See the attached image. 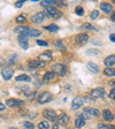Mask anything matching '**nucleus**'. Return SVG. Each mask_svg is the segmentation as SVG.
Segmentation results:
<instances>
[{"mask_svg": "<svg viewBox=\"0 0 115 129\" xmlns=\"http://www.w3.org/2000/svg\"><path fill=\"white\" fill-rule=\"evenodd\" d=\"M15 31L23 34L25 36H30V37H37V36H40V34H42L40 30L32 29V28H28V27H16Z\"/></svg>", "mask_w": 115, "mask_h": 129, "instance_id": "1", "label": "nucleus"}, {"mask_svg": "<svg viewBox=\"0 0 115 129\" xmlns=\"http://www.w3.org/2000/svg\"><path fill=\"white\" fill-rule=\"evenodd\" d=\"M52 72L58 76H64L67 74V67H66L63 63L58 62V63L52 64Z\"/></svg>", "mask_w": 115, "mask_h": 129, "instance_id": "2", "label": "nucleus"}, {"mask_svg": "<svg viewBox=\"0 0 115 129\" xmlns=\"http://www.w3.org/2000/svg\"><path fill=\"white\" fill-rule=\"evenodd\" d=\"M88 40H89V35L85 34V32H83V34H78V35L75 37V42L78 46L85 45V44L88 43Z\"/></svg>", "mask_w": 115, "mask_h": 129, "instance_id": "3", "label": "nucleus"}, {"mask_svg": "<svg viewBox=\"0 0 115 129\" xmlns=\"http://www.w3.org/2000/svg\"><path fill=\"white\" fill-rule=\"evenodd\" d=\"M90 96L93 98V99H97V98H104L105 96V90L104 88H94L90 91Z\"/></svg>", "mask_w": 115, "mask_h": 129, "instance_id": "4", "label": "nucleus"}, {"mask_svg": "<svg viewBox=\"0 0 115 129\" xmlns=\"http://www.w3.org/2000/svg\"><path fill=\"white\" fill-rule=\"evenodd\" d=\"M52 99H53L52 93H50V92H43V93L38 97L37 100L39 104H45V103H50Z\"/></svg>", "mask_w": 115, "mask_h": 129, "instance_id": "5", "label": "nucleus"}, {"mask_svg": "<svg viewBox=\"0 0 115 129\" xmlns=\"http://www.w3.org/2000/svg\"><path fill=\"white\" fill-rule=\"evenodd\" d=\"M84 104V97L82 96H77L74 98V100H72L71 103V107L72 110H78L80 107H82Z\"/></svg>", "mask_w": 115, "mask_h": 129, "instance_id": "6", "label": "nucleus"}, {"mask_svg": "<svg viewBox=\"0 0 115 129\" xmlns=\"http://www.w3.org/2000/svg\"><path fill=\"white\" fill-rule=\"evenodd\" d=\"M19 40V44L21 45V47L23 50H28L29 48V40H28V36L23 35V34H20V36L17 37Z\"/></svg>", "mask_w": 115, "mask_h": 129, "instance_id": "7", "label": "nucleus"}, {"mask_svg": "<svg viewBox=\"0 0 115 129\" xmlns=\"http://www.w3.org/2000/svg\"><path fill=\"white\" fill-rule=\"evenodd\" d=\"M43 115L45 116L47 120H50V121H55L56 118H58L56 113L54 112L53 110H51V108H47V110L44 111V112H43Z\"/></svg>", "mask_w": 115, "mask_h": 129, "instance_id": "8", "label": "nucleus"}, {"mask_svg": "<svg viewBox=\"0 0 115 129\" xmlns=\"http://www.w3.org/2000/svg\"><path fill=\"white\" fill-rule=\"evenodd\" d=\"M56 120H58V124L62 126V127H66L69 123V116H68L67 114H64V113L60 114V115L56 118Z\"/></svg>", "mask_w": 115, "mask_h": 129, "instance_id": "9", "label": "nucleus"}, {"mask_svg": "<svg viewBox=\"0 0 115 129\" xmlns=\"http://www.w3.org/2000/svg\"><path fill=\"white\" fill-rule=\"evenodd\" d=\"M45 20V14L43 13V12H38V13L33 14V15L31 16V21L33 22V23H42V22Z\"/></svg>", "mask_w": 115, "mask_h": 129, "instance_id": "10", "label": "nucleus"}, {"mask_svg": "<svg viewBox=\"0 0 115 129\" xmlns=\"http://www.w3.org/2000/svg\"><path fill=\"white\" fill-rule=\"evenodd\" d=\"M13 74H14V70L12 69L11 67H5L3 69V72H1V75H3V78L5 81H8L11 80L12 77H13Z\"/></svg>", "mask_w": 115, "mask_h": 129, "instance_id": "11", "label": "nucleus"}, {"mask_svg": "<svg viewBox=\"0 0 115 129\" xmlns=\"http://www.w3.org/2000/svg\"><path fill=\"white\" fill-rule=\"evenodd\" d=\"M46 64L45 61H42V60H29L28 61V66L30 68H42Z\"/></svg>", "mask_w": 115, "mask_h": 129, "instance_id": "12", "label": "nucleus"}, {"mask_svg": "<svg viewBox=\"0 0 115 129\" xmlns=\"http://www.w3.org/2000/svg\"><path fill=\"white\" fill-rule=\"evenodd\" d=\"M56 11H58V9H56L55 7H53V6H46L44 14H45V16H47V17L53 19V16H54V14L56 13Z\"/></svg>", "mask_w": 115, "mask_h": 129, "instance_id": "13", "label": "nucleus"}, {"mask_svg": "<svg viewBox=\"0 0 115 129\" xmlns=\"http://www.w3.org/2000/svg\"><path fill=\"white\" fill-rule=\"evenodd\" d=\"M6 105L9 106V107H14V106H20V105H23V102L19 99H15V98H9V99L6 100Z\"/></svg>", "mask_w": 115, "mask_h": 129, "instance_id": "14", "label": "nucleus"}, {"mask_svg": "<svg viewBox=\"0 0 115 129\" xmlns=\"http://www.w3.org/2000/svg\"><path fill=\"white\" fill-rule=\"evenodd\" d=\"M86 67H88V69L90 70V72L93 73V74H98V73L100 72L99 66H98V64H97L96 62H92V61L88 62V64H86Z\"/></svg>", "mask_w": 115, "mask_h": 129, "instance_id": "15", "label": "nucleus"}, {"mask_svg": "<svg viewBox=\"0 0 115 129\" xmlns=\"http://www.w3.org/2000/svg\"><path fill=\"white\" fill-rule=\"evenodd\" d=\"M84 112L88 113L90 116H100V111L98 110V108H91V107H85L84 108Z\"/></svg>", "mask_w": 115, "mask_h": 129, "instance_id": "16", "label": "nucleus"}, {"mask_svg": "<svg viewBox=\"0 0 115 129\" xmlns=\"http://www.w3.org/2000/svg\"><path fill=\"white\" fill-rule=\"evenodd\" d=\"M100 9L106 14H110L113 12V6L108 3H101L100 4Z\"/></svg>", "mask_w": 115, "mask_h": 129, "instance_id": "17", "label": "nucleus"}, {"mask_svg": "<svg viewBox=\"0 0 115 129\" xmlns=\"http://www.w3.org/2000/svg\"><path fill=\"white\" fill-rule=\"evenodd\" d=\"M102 118L108 122H112V121H114V114L109 110H104L102 111Z\"/></svg>", "mask_w": 115, "mask_h": 129, "instance_id": "18", "label": "nucleus"}, {"mask_svg": "<svg viewBox=\"0 0 115 129\" xmlns=\"http://www.w3.org/2000/svg\"><path fill=\"white\" fill-rule=\"evenodd\" d=\"M104 64L105 66H107V67H113V66L115 64V55L114 54L107 56V58L104 60Z\"/></svg>", "mask_w": 115, "mask_h": 129, "instance_id": "19", "label": "nucleus"}, {"mask_svg": "<svg viewBox=\"0 0 115 129\" xmlns=\"http://www.w3.org/2000/svg\"><path fill=\"white\" fill-rule=\"evenodd\" d=\"M52 52L51 51H47V52H45V53H43V54H40L39 55V60H42V61H50V60L52 59Z\"/></svg>", "mask_w": 115, "mask_h": 129, "instance_id": "20", "label": "nucleus"}, {"mask_svg": "<svg viewBox=\"0 0 115 129\" xmlns=\"http://www.w3.org/2000/svg\"><path fill=\"white\" fill-rule=\"evenodd\" d=\"M54 77H55V74H54L53 72H46L43 76V81L44 82H50V81H52Z\"/></svg>", "mask_w": 115, "mask_h": 129, "instance_id": "21", "label": "nucleus"}, {"mask_svg": "<svg viewBox=\"0 0 115 129\" xmlns=\"http://www.w3.org/2000/svg\"><path fill=\"white\" fill-rule=\"evenodd\" d=\"M85 126V121L82 118H77L75 120V128H83Z\"/></svg>", "mask_w": 115, "mask_h": 129, "instance_id": "22", "label": "nucleus"}, {"mask_svg": "<svg viewBox=\"0 0 115 129\" xmlns=\"http://www.w3.org/2000/svg\"><path fill=\"white\" fill-rule=\"evenodd\" d=\"M44 28H45V30L51 31V32H55V31H58V30H59V27H58L56 24H54V23L48 24V25H46V27H44Z\"/></svg>", "mask_w": 115, "mask_h": 129, "instance_id": "23", "label": "nucleus"}, {"mask_svg": "<svg viewBox=\"0 0 115 129\" xmlns=\"http://www.w3.org/2000/svg\"><path fill=\"white\" fill-rule=\"evenodd\" d=\"M16 82H22V81H25V82H29L30 81V77L28 75H25V74H21V75L16 76Z\"/></svg>", "mask_w": 115, "mask_h": 129, "instance_id": "24", "label": "nucleus"}, {"mask_svg": "<svg viewBox=\"0 0 115 129\" xmlns=\"http://www.w3.org/2000/svg\"><path fill=\"white\" fill-rule=\"evenodd\" d=\"M104 74L105 75H107V76H114L115 70H114V68L113 67H107V68H105Z\"/></svg>", "mask_w": 115, "mask_h": 129, "instance_id": "25", "label": "nucleus"}, {"mask_svg": "<svg viewBox=\"0 0 115 129\" xmlns=\"http://www.w3.org/2000/svg\"><path fill=\"white\" fill-rule=\"evenodd\" d=\"M55 4V0H42L40 1V5L43 7H46V6H53Z\"/></svg>", "mask_w": 115, "mask_h": 129, "instance_id": "26", "label": "nucleus"}, {"mask_svg": "<svg viewBox=\"0 0 115 129\" xmlns=\"http://www.w3.org/2000/svg\"><path fill=\"white\" fill-rule=\"evenodd\" d=\"M38 128L39 129H47L50 128V123H48V121H42V122H39L38 123Z\"/></svg>", "mask_w": 115, "mask_h": 129, "instance_id": "27", "label": "nucleus"}, {"mask_svg": "<svg viewBox=\"0 0 115 129\" xmlns=\"http://www.w3.org/2000/svg\"><path fill=\"white\" fill-rule=\"evenodd\" d=\"M99 53H100L99 50H96V48H90V50L86 51V54H88V55H98Z\"/></svg>", "mask_w": 115, "mask_h": 129, "instance_id": "28", "label": "nucleus"}, {"mask_svg": "<svg viewBox=\"0 0 115 129\" xmlns=\"http://www.w3.org/2000/svg\"><path fill=\"white\" fill-rule=\"evenodd\" d=\"M81 28H82V29H86V30H97L96 28H94L92 24H90V23H83Z\"/></svg>", "mask_w": 115, "mask_h": 129, "instance_id": "29", "label": "nucleus"}, {"mask_svg": "<svg viewBox=\"0 0 115 129\" xmlns=\"http://www.w3.org/2000/svg\"><path fill=\"white\" fill-rule=\"evenodd\" d=\"M75 13L77 14V15H80V16H83V15H84V9H83V7H81V6H77V7L75 8Z\"/></svg>", "mask_w": 115, "mask_h": 129, "instance_id": "30", "label": "nucleus"}, {"mask_svg": "<svg viewBox=\"0 0 115 129\" xmlns=\"http://www.w3.org/2000/svg\"><path fill=\"white\" fill-rule=\"evenodd\" d=\"M54 45H55L58 48H61V50H66V46L63 45V43H62L61 40H55V42H54Z\"/></svg>", "mask_w": 115, "mask_h": 129, "instance_id": "31", "label": "nucleus"}, {"mask_svg": "<svg viewBox=\"0 0 115 129\" xmlns=\"http://www.w3.org/2000/svg\"><path fill=\"white\" fill-rule=\"evenodd\" d=\"M55 4L58 7H64V6H67V1H66V0H55Z\"/></svg>", "mask_w": 115, "mask_h": 129, "instance_id": "32", "label": "nucleus"}, {"mask_svg": "<svg viewBox=\"0 0 115 129\" xmlns=\"http://www.w3.org/2000/svg\"><path fill=\"white\" fill-rule=\"evenodd\" d=\"M98 16H99V12L98 11H92L91 14H90V19L91 20H97L98 19Z\"/></svg>", "mask_w": 115, "mask_h": 129, "instance_id": "33", "label": "nucleus"}, {"mask_svg": "<svg viewBox=\"0 0 115 129\" xmlns=\"http://www.w3.org/2000/svg\"><path fill=\"white\" fill-rule=\"evenodd\" d=\"M25 21H27V17L24 15H19L16 17V22H17V23H23V22H25Z\"/></svg>", "mask_w": 115, "mask_h": 129, "instance_id": "34", "label": "nucleus"}, {"mask_svg": "<svg viewBox=\"0 0 115 129\" xmlns=\"http://www.w3.org/2000/svg\"><path fill=\"white\" fill-rule=\"evenodd\" d=\"M25 1H27V0H17V1L14 4V6H15L16 8H20V7H22V6H23V4L25 3Z\"/></svg>", "mask_w": 115, "mask_h": 129, "instance_id": "35", "label": "nucleus"}, {"mask_svg": "<svg viewBox=\"0 0 115 129\" xmlns=\"http://www.w3.org/2000/svg\"><path fill=\"white\" fill-rule=\"evenodd\" d=\"M77 116H78V118H82V119H88V120H89V119H91V116L89 115L88 113H85V112H84V113H80V114H77Z\"/></svg>", "mask_w": 115, "mask_h": 129, "instance_id": "36", "label": "nucleus"}, {"mask_svg": "<svg viewBox=\"0 0 115 129\" xmlns=\"http://www.w3.org/2000/svg\"><path fill=\"white\" fill-rule=\"evenodd\" d=\"M23 126L25 127V128H28V129H33L35 128L33 123H31V122H29V121H25V122L23 123Z\"/></svg>", "mask_w": 115, "mask_h": 129, "instance_id": "37", "label": "nucleus"}, {"mask_svg": "<svg viewBox=\"0 0 115 129\" xmlns=\"http://www.w3.org/2000/svg\"><path fill=\"white\" fill-rule=\"evenodd\" d=\"M37 45H39V46H47L48 43L46 42V40H37Z\"/></svg>", "mask_w": 115, "mask_h": 129, "instance_id": "38", "label": "nucleus"}, {"mask_svg": "<svg viewBox=\"0 0 115 129\" xmlns=\"http://www.w3.org/2000/svg\"><path fill=\"white\" fill-rule=\"evenodd\" d=\"M97 127H98V128H99V129H106V128H112V127H110V126H108V124H105V123H99V124H98V126H97Z\"/></svg>", "mask_w": 115, "mask_h": 129, "instance_id": "39", "label": "nucleus"}, {"mask_svg": "<svg viewBox=\"0 0 115 129\" xmlns=\"http://www.w3.org/2000/svg\"><path fill=\"white\" fill-rule=\"evenodd\" d=\"M61 17H62V13L59 11H56V13L54 14V16H53V19H61Z\"/></svg>", "mask_w": 115, "mask_h": 129, "instance_id": "40", "label": "nucleus"}, {"mask_svg": "<svg viewBox=\"0 0 115 129\" xmlns=\"http://www.w3.org/2000/svg\"><path fill=\"white\" fill-rule=\"evenodd\" d=\"M109 98H110V99H114V98H115V89L114 88H112V90H110Z\"/></svg>", "mask_w": 115, "mask_h": 129, "instance_id": "41", "label": "nucleus"}, {"mask_svg": "<svg viewBox=\"0 0 115 129\" xmlns=\"http://www.w3.org/2000/svg\"><path fill=\"white\" fill-rule=\"evenodd\" d=\"M6 110V105L3 104V103H0V112H4Z\"/></svg>", "mask_w": 115, "mask_h": 129, "instance_id": "42", "label": "nucleus"}, {"mask_svg": "<svg viewBox=\"0 0 115 129\" xmlns=\"http://www.w3.org/2000/svg\"><path fill=\"white\" fill-rule=\"evenodd\" d=\"M109 39H110V42H112V43H114V42H115V35H114V32H113V34H110Z\"/></svg>", "mask_w": 115, "mask_h": 129, "instance_id": "43", "label": "nucleus"}, {"mask_svg": "<svg viewBox=\"0 0 115 129\" xmlns=\"http://www.w3.org/2000/svg\"><path fill=\"white\" fill-rule=\"evenodd\" d=\"M53 128L54 129H58V128H59V124H58V123H54L53 124Z\"/></svg>", "mask_w": 115, "mask_h": 129, "instance_id": "44", "label": "nucleus"}, {"mask_svg": "<svg viewBox=\"0 0 115 129\" xmlns=\"http://www.w3.org/2000/svg\"><path fill=\"white\" fill-rule=\"evenodd\" d=\"M108 84H109V85H112V86H114V80H113V81H110V82H109V83H108Z\"/></svg>", "mask_w": 115, "mask_h": 129, "instance_id": "45", "label": "nucleus"}, {"mask_svg": "<svg viewBox=\"0 0 115 129\" xmlns=\"http://www.w3.org/2000/svg\"><path fill=\"white\" fill-rule=\"evenodd\" d=\"M32 1H39V0H32Z\"/></svg>", "mask_w": 115, "mask_h": 129, "instance_id": "46", "label": "nucleus"}]
</instances>
